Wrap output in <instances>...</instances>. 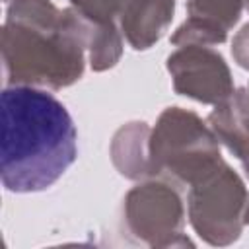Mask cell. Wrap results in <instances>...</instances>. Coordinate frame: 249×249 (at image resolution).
Returning a JSON list of instances; mask_svg holds the SVG:
<instances>
[{
	"label": "cell",
	"mask_w": 249,
	"mask_h": 249,
	"mask_svg": "<svg viewBox=\"0 0 249 249\" xmlns=\"http://www.w3.org/2000/svg\"><path fill=\"white\" fill-rule=\"evenodd\" d=\"M243 169H245V173H247V177H249V160L243 161Z\"/></svg>",
	"instance_id": "obj_14"
},
{
	"label": "cell",
	"mask_w": 249,
	"mask_h": 249,
	"mask_svg": "<svg viewBox=\"0 0 249 249\" xmlns=\"http://www.w3.org/2000/svg\"><path fill=\"white\" fill-rule=\"evenodd\" d=\"M130 0H70L78 12L99 23H117L121 12Z\"/></svg>",
	"instance_id": "obj_12"
},
{
	"label": "cell",
	"mask_w": 249,
	"mask_h": 249,
	"mask_svg": "<svg viewBox=\"0 0 249 249\" xmlns=\"http://www.w3.org/2000/svg\"><path fill=\"white\" fill-rule=\"evenodd\" d=\"M206 123L212 132L241 163L249 160V89L237 88L222 103L214 105Z\"/></svg>",
	"instance_id": "obj_9"
},
{
	"label": "cell",
	"mask_w": 249,
	"mask_h": 249,
	"mask_svg": "<svg viewBox=\"0 0 249 249\" xmlns=\"http://www.w3.org/2000/svg\"><path fill=\"white\" fill-rule=\"evenodd\" d=\"M150 177L175 185H195L216 171L224 160L220 140L195 111L167 107L148 138Z\"/></svg>",
	"instance_id": "obj_3"
},
{
	"label": "cell",
	"mask_w": 249,
	"mask_h": 249,
	"mask_svg": "<svg viewBox=\"0 0 249 249\" xmlns=\"http://www.w3.org/2000/svg\"><path fill=\"white\" fill-rule=\"evenodd\" d=\"M173 89L206 105H218L233 93V78L224 56L208 45H179L167 56Z\"/></svg>",
	"instance_id": "obj_6"
},
{
	"label": "cell",
	"mask_w": 249,
	"mask_h": 249,
	"mask_svg": "<svg viewBox=\"0 0 249 249\" xmlns=\"http://www.w3.org/2000/svg\"><path fill=\"white\" fill-rule=\"evenodd\" d=\"M175 0H130L119 16V27L134 51H146L167 31Z\"/></svg>",
	"instance_id": "obj_8"
},
{
	"label": "cell",
	"mask_w": 249,
	"mask_h": 249,
	"mask_svg": "<svg viewBox=\"0 0 249 249\" xmlns=\"http://www.w3.org/2000/svg\"><path fill=\"white\" fill-rule=\"evenodd\" d=\"M6 4H14V2H18V0H4Z\"/></svg>",
	"instance_id": "obj_17"
},
{
	"label": "cell",
	"mask_w": 249,
	"mask_h": 249,
	"mask_svg": "<svg viewBox=\"0 0 249 249\" xmlns=\"http://www.w3.org/2000/svg\"><path fill=\"white\" fill-rule=\"evenodd\" d=\"M245 224H249V204H247V212H245Z\"/></svg>",
	"instance_id": "obj_15"
},
{
	"label": "cell",
	"mask_w": 249,
	"mask_h": 249,
	"mask_svg": "<svg viewBox=\"0 0 249 249\" xmlns=\"http://www.w3.org/2000/svg\"><path fill=\"white\" fill-rule=\"evenodd\" d=\"M150 126L142 121H132L123 124L111 140V161L117 171L132 181H142L150 177V158H148V138Z\"/></svg>",
	"instance_id": "obj_10"
},
{
	"label": "cell",
	"mask_w": 249,
	"mask_h": 249,
	"mask_svg": "<svg viewBox=\"0 0 249 249\" xmlns=\"http://www.w3.org/2000/svg\"><path fill=\"white\" fill-rule=\"evenodd\" d=\"M249 191L226 161L202 181L189 187L187 212L195 233L214 247L239 239L245 226Z\"/></svg>",
	"instance_id": "obj_4"
},
{
	"label": "cell",
	"mask_w": 249,
	"mask_h": 249,
	"mask_svg": "<svg viewBox=\"0 0 249 249\" xmlns=\"http://www.w3.org/2000/svg\"><path fill=\"white\" fill-rule=\"evenodd\" d=\"M243 0H187V19L171 35L173 45H220L239 21Z\"/></svg>",
	"instance_id": "obj_7"
},
{
	"label": "cell",
	"mask_w": 249,
	"mask_h": 249,
	"mask_svg": "<svg viewBox=\"0 0 249 249\" xmlns=\"http://www.w3.org/2000/svg\"><path fill=\"white\" fill-rule=\"evenodd\" d=\"M0 177L10 193L45 191L74 163V121L49 89L6 86L0 93Z\"/></svg>",
	"instance_id": "obj_1"
},
{
	"label": "cell",
	"mask_w": 249,
	"mask_h": 249,
	"mask_svg": "<svg viewBox=\"0 0 249 249\" xmlns=\"http://www.w3.org/2000/svg\"><path fill=\"white\" fill-rule=\"evenodd\" d=\"M231 54H233V60L249 70V23H245L235 35H233V41H231Z\"/></svg>",
	"instance_id": "obj_13"
},
{
	"label": "cell",
	"mask_w": 249,
	"mask_h": 249,
	"mask_svg": "<svg viewBox=\"0 0 249 249\" xmlns=\"http://www.w3.org/2000/svg\"><path fill=\"white\" fill-rule=\"evenodd\" d=\"M0 54L6 86L68 88L86 68L88 18L74 6L60 10L51 0L8 4Z\"/></svg>",
	"instance_id": "obj_2"
},
{
	"label": "cell",
	"mask_w": 249,
	"mask_h": 249,
	"mask_svg": "<svg viewBox=\"0 0 249 249\" xmlns=\"http://www.w3.org/2000/svg\"><path fill=\"white\" fill-rule=\"evenodd\" d=\"M121 56L123 33L119 23H99L88 18V58L91 70H109L121 60Z\"/></svg>",
	"instance_id": "obj_11"
},
{
	"label": "cell",
	"mask_w": 249,
	"mask_h": 249,
	"mask_svg": "<svg viewBox=\"0 0 249 249\" xmlns=\"http://www.w3.org/2000/svg\"><path fill=\"white\" fill-rule=\"evenodd\" d=\"M124 231L148 247H183L193 245L183 233L185 204L177 185L148 177L134 185L123 200Z\"/></svg>",
	"instance_id": "obj_5"
},
{
	"label": "cell",
	"mask_w": 249,
	"mask_h": 249,
	"mask_svg": "<svg viewBox=\"0 0 249 249\" xmlns=\"http://www.w3.org/2000/svg\"><path fill=\"white\" fill-rule=\"evenodd\" d=\"M243 6L247 8V12H249V0H243Z\"/></svg>",
	"instance_id": "obj_16"
}]
</instances>
